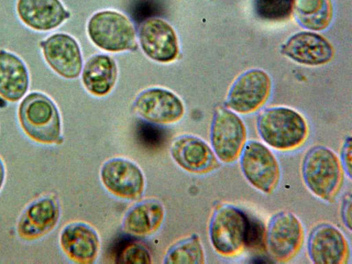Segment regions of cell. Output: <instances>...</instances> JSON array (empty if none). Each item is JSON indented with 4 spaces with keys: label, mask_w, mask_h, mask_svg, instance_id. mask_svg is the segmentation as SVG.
Returning <instances> with one entry per match:
<instances>
[{
    "label": "cell",
    "mask_w": 352,
    "mask_h": 264,
    "mask_svg": "<svg viewBox=\"0 0 352 264\" xmlns=\"http://www.w3.org/2000/svg\"><path fill=\"white\" fill-rule=\"evenodd\" d=\"M17 118L23 132L32 141L44 145L60 142V114L46 94L34 91L25 95L19 104Z\"/></svg>",
    "instance_id": "6da1fadb"
},
{
    "label": "cell",
    "mask_w": 352,
    "mask_h": 264,
    "mask_svg": "<svg viewBox=\"0 0 352 264\" xmlns=\"http://www.w3.org/2000/svg\"><path fill=\"white\" fill-rule=\"evenodd\" d=\"M258 134L268 147L289 151L306 141L309 129L305 118L286 107H272L261 113L256 120Z\"/></svg>",
    "instance_id": "7a4b0ae2"
},
{
    "label": "cell",
    "mask_w": 352,
    "mask_h": 264,
    "mask_svg": "<svg viewBox=\"0 0 352 264\" xmlns=\"http://www.w3.org/2000/svg\"><path fill=\"white\" fill-rule=\"evenodd\" d=\"M304 184L317 198L332 202L343 183L344 171L338 156L331 148L316 145L305 154L301 165Z\"/></svg>",
    "instance_id": "3957f363"
},
{
    "label": "cell",
    "mask_w": 352,
    "mask_h": 264,
    "mask_svg": "<svg viewBox=\"0 0 352 264\" xmlns=\"http://www.w3.org/2000/svg\"><path fill=\"white\" fill-rule=\"evenodd\" d=\"M248 224V215L236 206H217L209 223L210 241L216 252L225 257L240 254L245 248Z\"/></svg>",
    "instance_id": "277c9868"
},
{
    "label": "cell",
    "mask_w": 352,
    "mask_h": 264,
    "mask_svg": "<svg viewBox=\"0 0 352 264\" xmlns=\"http://www.w3.org/2000/svg\"><path fill=\"white\" fill-rule=\"evenodd\" d=\"M239 158L241 172L249 184L264 194L274 190L280 180V167L267 145L256 140L248 141Z\"/></svg>",
    "instance_id": "5b68a950"
},
{
    "label": "cell",
    "mask_w": 352,
    "mask_h": 264,
    "mask_svg": "<svg viewBox=\"0 0 352 264\" xmlns=\"http://www.w3.org/2000/svg\"><path fill=\"white\" fill-rule=\"evenodd\" d=\"M87 32L94 44L108 52L133 49L135 44L131 22L116 11L103 10L94 14L88 22Z\"/></svg>",
    "instance_id": "8992f818"
},
{
    "label": "cell",
    "mask_w": 352,
    "mask_h": 264,
    "mask_svg": "<svg viewBox=\"0 0 352 264\" xmlns=\"http://www.w3.org/2000/svg\"><path fill=\"white\" fill-rule=\"evenodd\" d=\"M304 241V228L292 212L274 214L265 229V243L271 256L279 262H287L299 252Z\"/></svg>",
    "instance_id": "52a82bcc"
},
{
    "label": "cell",
    "mask_w": 352,
    "mask_h": 264,
    "mask_svg": "<svg viewBox=\"0 0 352 264\" xmlns=\"http://www.w3.org/2000/svg\"><path fill=\"white\" fill-rule=\"evenodd\" d=\"M210 136L211 147L218 160L230 164L239 158L246 142L247 131L235 112L221 107L214 114Z\"/></svg>",
    "instance_id": "ba28073f"
},
{
    "label": "cell",
    "mask_w": 352,
    "mask_h": 264,
    "mask_svg": "<svg viewBox=\"0 0 352 264\" xmlns=\"http://www.w3.org/2000/svg\"><path fill=\"white\" fill-rule=\"evenodd\" d=\"M60 207L53 194L43 195L23 210L16 226L18 237L25 242L39 240L51 232L58 223Z\"/></svg>",
    "instance_id": "9c48e42d"
},
{
    "label": "cell",
    "mask_w": 352,
    "mask_h": 264,
    "mask_svg": "<svg viewBox=\"0 0 352 264\" xmlns=\"http://www.w3.org/2000/svg\"><path fill=\"white\" fill-rule=\"evenodd\" d=\"M270 91L269 75L262 69H250L239 76L231 86L226 105L235 113H253L265 104Z\"/></svg>",
    "instance_id": "30bf717a"
},
{
    "label": "cell",
    "mask_w": 352,
    "mask_h": 264,
    "mask_svg": "<svg viewBox=\"0 0 352 264\" xmlns=\"http://www.w3.org/2000/svg\"><path fill=\"white\" fill-rule=\"evenodd\" d=\"M49 67L66 79L77 78L81 72L82 59L77 41L68 34L57 32L38 44Z\"/></svg>",
    "instance_id": "8fae6325"
},
{
    "label": "cell",
    "mask_w": 352,
    "mask_h": 264,
    "mask_svg": "<svg viewBox=\"0 0 352 264\" xmlns=\"http://www.w3.org/2000/svg\"><path fill=\"white\" fill-rule=\"evenodd\" d=\"M309 260L316 264H344L349 257L348 241L334 225L322 222L310 231L307 243Z\"/></svg>",
    "instance_id": "7c38bea8"
},
{
    "label": "cell",
    "mask_w": 352,
    "mask_h": 264,
    "mask_svg": "<svg viewBox=\"0 0 352 264\" xmlns=\"http://www.w3.org/2000/svg\"><path fill=\"white\" fill-rule=\"evenodd\" d=\"M100 177L104 187L121 198L135 199L144 192V175L129 160L115 157L106 161L101 168Z\"/></svg>",
    "instance_id": "4fadbf2b"
},
{
    "label": "cell",
    "mask_w": 352,
    "mask_h": 264,
    "mask_svg": "<svg viewBox=\"0 0 352 264\" xmlns=\"http://www.w3.org/2000/svg\"><path fill=\"white\" fill-rule=\"evenodd\" d=\"M170 153L180 167L192 173H208L220 165L212 147L202 139L191 135L175 138L170 146Z\"/></svg>",
    "instance_id": "5bb4252c"
},
{
    "label": "cell",
    "mask_w": 352,
    "mask_h": 264,
    "mask_svg": "<svg viewBox=\"0 0 352 264\" xmlns=\"http://www.w3.org/2000/svg\"><path fill=\"white\" fill-rule=\"evenodd\" d=\"M134 109L144 120L160 124L179 121L184 113V107L179 98L161 88L142 92L135 101Z\"/></svg>",
    "instance_id": "9a60e30c"
},
{
    "label": "cell",
    "mask_w": 352,
    "mask_h": 264,
    "mask_svg": "<svg viewBox=\"0 0 352 264\" xmlns=\"http://www.w3.org/2000/svg\"><path fill=\"white\" fill-rule=\"evenodd\" d=\"M139 40L143 52L155 61L170 62L178 54L175 32L166 21L161 19L146 20L140 26Z\"/></svg>",
    "instance_id": "2e32d148"
},
{
    "label": "cell",
    "mask_w": 352,
    "mask_h": 264,
    "mask_svg": "<svg viewBox=\"0 0 352 264\" xmlns=\"http://www.w3.org/2000/svg\"><path fill=\"white\" fill-rule=\"evenodd\" d=\"M59 244L67 258L83 264L94 263L100 248L97 232L82 221H73L65 225L59 234Z\"/></svg>",
    "instance_id": "e0dca14e"
},
{
    "label": "cell",
    "mask_w": 352,
    "mask_h": 264,
    "mask_svg": "<svg viewBox=\"0 0 352 264\" xmlns=\"http://www.w3.org/2000/svg\"><path fill=\"white\" fill-rule=\"evenodd\" d=\"M16 10L26 27L39 32L58 28L70 16L60 0H17Z\"/></svg>",
    "instance_id": "ac0fdd59"
},
{
    "label": "cell",
    "mask_w": 352,
    "mask_h": 264,
    "mask_svg": "<svg viewBox=\"0 0 352 264\" xmlns=\"http://www.w3.org/2000/svg\"><path fill=\"white\" fill-rule=\"evenodd\" d=\"M281 52L293 60L310 66L326 64L334 54L331 43L322 35L311 31L292 35L282 46Z\"/></svg>",
    "instance_id": "d6986e66"
},
{
    "label": "cell",
    "mask_w": 352,
    "mask_h": 264,
    "mask_svg": "<svg viewBox=\"0 0 352 264\" xmlns=\"http://www.w3.org/2000/svg\"><path fill=\"white\" fill-rule=\"evenodd\" d=\"M30 85L29 69L17 54L0 49V97L10 102L21 100Z\"/></svg>",
    "instance_id": "ffe728a7"
},
{
    "label": "cell",
    "mask_w": 352,
    "mask_h": 264,
    "mask_svg": "<svg viewBox=\"0 0 352 264\" xmlns=\"http://www.w3.org/2000/svg\"><path fill=\"white\" fill-rule=\"evenodd\" d=\"M164 217L162 203L155 199H147L128 210L123 219V228L135 236L148 235L159 228Z\"/></svg>",
    "instance_id": "44dd1931"
},
{
    "label": "cell",
    "mask_w": 352,
    "mask_h": 264,
    "mask_svg": "<svg viewBox=\"0 0 352 264\" xmlns=\"http://www.w3.org/2000/svg\"><path fill=\"white\" fill-rule=\"evenodd\" d=\"M117 66L111 57L97 54L85 63L82 80L85 87L96 96H104L113 88L117 78Z\"/></svg>",
    "instance_id": "7402d4cb"
},
{
    "label": "cell",
    "mask_w": 352,
    "mask_h": 264,
    "mask_svg": "<svg viewBox=\"0 0 352 264\" xmlns=\"http://www.w3.org/2000/svg\"><path fill=\"white\" fill-rule=\"evenodd\" d=\"M292 12L303 28L320 31L331 23L333 7L331 0H294Z\"/></svg>",
    "instance_id": "603a6c76"
},
{
    "label": "cell",
    "mask_w": 352,
    "mask_h": 264,
    "mask_svg": "<svg viewBox=\"0 0 352 264\" xmlns=\"http://www.w3.org/2000/svg\"><path fill=\"white\" fill-rule=\"evenodd\" d=\"M205 262L204 251L196 234L187 236L170 247L164 257V263L202 264Z\"/></svg>",
    "instance_id": "cb8c5ba5"
},
{
    "label": "cell",
    "mask_w": 352,
    "mask_h": 264,
    "mask_svg": "<svg viewBox=\"0 0 352 264\" xmlns=\"http://www.w3.org/2000/svg\"><path fill=\"white\" fill-rule=\"evenodd\" d=\"M294 0H253L257 16L266 21H280L287 19L292 13Z\"/></svg>",
    "instance_id": "d4e9b609"
},
{
    "label": "cell",
    "mask_w": 352,
    "mask_h": 264,
    "mask_svg": "<svg viewBox=\"0 0 352 264\" xmlns=\"http://www.w3.org/2000/svg\"><path fill=\"white\" fill-rule=\"evenodd\" d=\"M118 262L122 263H150L151 256L142 244L131 241L125 244L118 254Z\"/></svg>",
    "instance_id": "484cf974"
},
{
    "label": "cell",
    "mask_w": 352,
    "mask_h": 264,
    "mask_svg": "<svg viewBox=\"0 0 352 264\" xmlns=\"http://www.w3.org/2000/svg\"><path fill=\"white\" fill-rule=\"evenodd\" d=\"M265 228L256 219L248 217L246 232L245 247L258 248L265 243Z\"/></svg>",
    "instance_id": "4316f807"
},
{
    "label": "cell",
    "mask_w": 352,
    "mask_h": 264,
    "mask_svg": "<svg viewBox=\"0 0 352 264\" xmlns=\"http://www.w3.org/2000/svg\"><path fill=\"white\" fill-rule=\"evenodd\" d=\"M351 136L346 137L342 145L339 158L343 171L349 179H351Z\"/></svg>",
    "instance_id": "83f0119b"
},
{
    "label": "cell",
    "mask_w": 352,
    "mask_h": 264,
    "mask_svg": "<svg viewBox=\"0 0 352 264\" xmlns=\"http://www.w3.org/2000/svg\"><path fill=\"white\" fill-rule=\"evenodd\" d=\"M351 195L349 192L343 197L340 210L342 221L349 231L351 230Z\"/></svg>",
    "instance_id": "f1b7e54d"
},
{
    "label": "cell",
    "mask_w": 352,
    "mask_h": 264,
    "mask_svg": "<svg viewBox=\"0 0 352 264\" xmlns=\"http://www.w3.org/2000/svg\"><path fill=\"white\" fill-rule=\"evenodd\" d=\"M6 166L5 164L2 160V158L0 157V192L4 185L5 179H6Z\"/></svg>",
    "instance_id": "f546056e"
}]
</instances>
